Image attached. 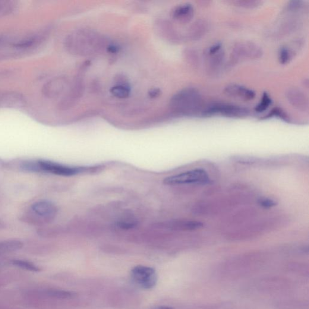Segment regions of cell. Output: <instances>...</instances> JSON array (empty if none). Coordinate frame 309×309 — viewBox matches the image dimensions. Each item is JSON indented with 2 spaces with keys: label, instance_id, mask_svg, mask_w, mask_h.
<instances>
[{
  "label": "cell",
  "instance_id": "obj_8",
  "mask_svg": "<svg viewBox=\"0 0 309 309\" xmlns=\"http://www.w3.org/2000/svg\"><path fill=\"white\" fill-rule=\"evenodd\" d=\"M40 171H44L60 176H72L84 171L83 168H72V167L60 165L48 161L37 162Z\"/></svg>",
  "mask_w": 309,
  "mask_h": 309
},
{
  "label": "cell",
  "instance_id": "obj_13",
  "mask_svg": "<svg viewBox=\"0 0 309 309\" xmlns=\"http://www.w3.org/2000/svg\"><path fill=\"white\" fill-rule=\"evenodd\" d=\"M32 209L37 215L45 218H52L56 213L54 205L46 201L37 202L33 205Z\"/></svg>",
  "mask_w": 309,
  "mask_h": 309
},
{
  "label": "cell",
  "instance_id": "obj_11",
  "mask_svg": "<svg viewBox=\"0 0 309 309\" xmlns=\"http://www.w3.org/2000/svg\"><path fill=\"white\" fill-rule=\"evenodd\" d=\"M67 81L65 78L59 77L53 79L43 87V93L49 98H55L61 95L67 87Z\"/></svg>",
  "mask_w": 309,
  "mask_h": 309
},
{
  "label": "cell",
  "instance_id": "obj_25",
  "mask_svg": "<svg viewBox=\"0 0 309 309\" xmlns=\"http://www.w3.org/2000/svg\"><path fill=\"white\" fill-rule=\"evenodd\" d=\"M302 2L301 1H292L289 3L288 9L289 11H299V9H301L302 6Z\"/></svg>",
  "mask_w": 309,
  "mask_h": 309
},
{
  "label": "cell",
  "instance_id": "obj_9",
  "mask_svg": "<svg viewBox=\"0 0 309 309\" xmlns=\"http://www.w3.org/2000/svg\"><path fill=\"white\" fill-rule=\"evenodd\" d=\"M286 99L296 109L301 112L308 111V100L301 90L296 87L289 88L286 91Z\"/></svg>",
  "mask_w": 309,
  "mask_h": 309
},
{
  "label": "cell",
  "instance_id": "obj_29",
  "mask_svg": "<svg viewBox=\"0 0 309 309\" xmlns=\"http://www.w3.org/2000/svg\"><path fill=\"white\" fill-rule=\"evenodd\" d=\"M156 309H173V308L171 307H170L162 306V307H157Z\"/></svg>",
  "mask_w": 309,
  "mask_h": 309
},
{
  "label": "cell",
  "instance_id": "obj_23",
  "mask_svg": "<svg viewBox=\"0 0 309 309\" xmlns=\"http://www.w3.org/2000/svg\"><path fill=\"white\" fill-rule=\"evenodd\" d=\"M231 3L237 7L244 9L257 8L263 3L261 1H251V0H239V1H233Z\"/></svg>",
  "mask_w": 309,
  "mask_h": 309
},
{
  "label": "cell",
  "instance_id": "obj_21",
  "mask_svg": "<svg viewBox=\"0 0 309 309\" xmlns=\"http://www.w3.org/2000/svg\"><path fill=\"white\" fill-rule=\"evenodd\" d=\"M293 53L288 47H283L280 49L278 54L279 61L280 64L285 65L291 61Z\"/></svg>",
  "mask_w": 309,
  "mask_h": 309
},
{
  "label": "cell",
  "instance_id": "obj_14",
  "mask_svg": "<svg viewBox=\"0 0 309 309\" xmlns=\"http://www.w3.org/2000/svg\"><path fill=\"white\" fill-rule=\"evenodd\" d=\"M24 103V98L20 94L12 92L0 93V107H20Z\"/></svg>",
  "mask_w": 309,
  "mask_h": 309
},
{
  "label": "cell",
  "instance_id": "obj_16",
  "mask_svg": "<svg viewBox=\"0 0 309 309\" xmlns=\"http://www.w3.org/2000/svg\"><path fill=\"white\" fill-rule=\"evenodd\" d=\"M207 29V25L204 21H197L191 27L190 31V36L193 40L200 38L206 33Z\"/></svg>",
  "mask_w": 309,
  "mask_h": 309
},
{
  "label": "cell",
  "instance_id": "obj_7",
  "mask_svg": "<svg viewBox=\"0 0 309 309\" xmlns=\"http://www.w3.org/2000/svg\"><path fill=\"white\" fill-rule=\"evenodd\" d=\"M207 68L211 73H219L225 62V52L222 45L216 43L207 49L206 53Z\"/></svg>",
  "mask_w": 309,
  "mask_h": 309
},
{
  "label": "cell",
  "instance_id": "obj_22",
  "mask_svg": "<svg viewBox=\"0 0 309 309\" xmlns=\"http://www.w3.org/2000/svg\"><path fill=\"white\" fill-rule=\"evenodd\" d=\"M44 294L50 297L59 299L70 298L72 296L70 292L59 289H47L44 291Z\"/></svg>",
  "mask_w": 309,
  "mask_h": 309
},
{
  "label": "cell",
  "instance_id": "obj_6",
  "mask_svg": "<svg viewBox=\"0 0 309 309\" xmlns=\"http://www.w3.org/2000/svg\"><path fill=\"white\" fill-rule=\"evenodd\" d=\"M131 277L135 283L145 289L153 288L157 282L156 271L150 267L135 266L131 271Z\"/></svg>",
  "mask_w": 309,
  "mask_h": 309
},
{
  "label": "cell",
  "instance_id": "obj_24",
  "mask_svg": "<svg viewBox=\"0 0 309 309\" xmlns=\"http://www.w3.org/2000/svg\"><path fill=\"white\" fill-rule=\"evenodd\" d=\"M270 118H277L284 120L285 121H288V116L287 115L286 113L283 111L281 108H276L271 111L269 114H267L264 119H267Z\"/></svg>",
  "mask_w": 309,
  "mask_h": 309
},
{
  "label": "cell",
  "instance_id": "obj_10",
  "mask_svg": "<svg viewBox=\"0 0 309 309\" xmlns=\"http://www.w3.org/2000/svg\"><path fill=\"white\" fill-rule=\"evenodd\" d=\"M224 93L232 98L244 100H252L255 97V91L242 85L232 84L225 88Z\"/></svg>",
  "mask_w": 309,
  "mask_h": 309
},
{
  "label": "cell",
  "instance_id": "obj_27",
  "mask_svg": "<svg viewBox=\"0 0 309 309\" xmlns=\"http://www.w3.org/2000/svg\"><path fill=\"white\" fill-rule=\"evenodd\" d=\"M118 225L119 227H121L122 228L125 229H130L132 228H134V227L136 225V223L133 222H120L118 223Z\"/></svg>",
  "mask_w": 309,
  "mask_h": 309
},
{
  "label": "cell",
  "instance_id": "obj_4",
  "mask_svg": "<svg viewBox=\"0 0 309 309\" xmlns=\"http://www.w3.org/2000/svg\"><path fill=\"white\" fill-rule=\"evenodd\" d=\"M263 55V50L259 46L247 41L236 43L233 47L232 58L234 63L244 60L259 59Z\"/></svg>",
  "mask_w": 309,
  "mask_h": 309
},
{
  "label": "cell",
  "instance_id": "obj_20",
  "mask_svg": "<svg viewBox=\"0 0 309 309\" xmlns=\"http://www.w3.org/2000/svg\"><path fill=\"white\" fill-rule=\"evenodd\" d=\"M12 264L21 269L31 271V272H39L41 271L40 268L36 264L26 260H15L12 261Z\"/></svg>",
  "mask_w": 309,
  "mask_h": 309
},
{
  "label": "cell",
  "instance_id": "obj_1",
  "mask_svg": "<svg viewBox=\"0 0 309 309\" xmlns=\"http://www.w3.org/2000/svg\"><path fill=\"white\" fill-rule=\"evenodd\" d=\"M203 106V98L199 91L193 88H185L172 97L170 106L172 111L184 115L198 112Z\"/></svg>",
  "mask_w": 309,
  "mask_h": 309
},
{
  "label": "cell",
  "instance_id": "obj_12",
  "mask_svg": "<svg viewBox=\"0 0 309 309\" xmlns=\"http://www.w3.org/2000/svg\"><path fill=\"white\" fill-rule=\"evenodd\" d=\"M194 7L188 3L176 6L172 12L173 20L181 24L188 23L194 18Z\"/></svg>",
  "mask_w": 309,
  "mask_h": 309
},
{
  "label": "cell",
  "instance_id": "obj_3",
  "mask_svg": "<svg viewBox=\"0 0 309 309\" xmlns=\"http://www.w3.org/2000/svg\"><path fill=\"white\" fill-rule=\"evenodd\" d=\"M210 181L209 175L203 169H197L170 176L164 180L167 185L207 184Z\"/></svg>",
  "mask_w": 309,
  "mask_h": 309
},
{
  "label": "cell",
  "instance_id": "obj_19",
  "mask_svg": "<svg viewBox=\"0 0 309 309\" xmlns=\"http://www.w3.org/2000/svg\"><path fill=\"white\" fill-rule=\"evenodd\" d=\"M17 5L14 1H0V18L11 14Z\"/></svg>",
  "mask_w": 309,
  "mask_h": 309
},
{
  "label": "cell",
  "instance_id": "obj_5",
  "mask_svg": "<svg viewBox=\"0 0 309 309\" xmlns=\"http://www.w3.org/2000/svg\"><path fill=\"white\" fill-rule=\"evenodd\" d=\"M248 113L249 110L244 107L225 103L214 104L208 107L203 112L205 116L220 115L229 118H242Z\"/></svg>",
  "mask_w": 309,
  "mask_h": 309
},
{
  "label": "cell",
  "instance_id": "obj_28",
  "mask_svg": "<svg viewBox=\"0 0 309 309\" xmlns=\"http://www.w3.org/2000/svg\"><path fill=\"white\" fill-rule=\"evenodd\" d=\"M149 96L153 99L156 98V97L160 95L161 91L159 89H157V88H154V89L149 91Z\"/></svg>",
  "mask_w": 309,
  "mask_h": 309
},
{
  "label": "cell",
  "instance_id": "obj_18",
  "mask_svg": "<svg viewBox=\"0 0 309 309\" xmlns=\"http://www.w3.org/2000/svg\"><path fill=\"white\" fill-rule=\"evenodd\" d=\"M272 99H271L269 94L266 92L264 93L260 103L255 107V111L258 113H261L266 111L269 108V107L272 105Z\"/></svg>",
  "mask_w": 309,
  "mask_h": 309
},
{
  "label": "cell",
  "instance_id": "obj_26",
  "mask_svg": "<svg viewBox=\"0 0 309 309\" xmlns=\"http://www.w3.org/2000/svg\"><path fill=\"white\" fill-rule=\"evenodd\" d=\"M259 204L261 206L265 208H270L276 206V204L275 201L267 198L261 199V200L259 201Z\"/></svg>",
  "mask_w": 309,
  "mask_h": 309
},
{
  "label": "cell",
  "instance_id": "obj_2",
  "mask_svg": "<svg viewBox=\"0 0 309 309\" xmlns=\"http://www.w3.org/2000/svg\"><path fill=\"white\" fill-rule=\"evenodd\" d=\"M69 52L78 55H87L96 51L102 45V40L91 31H81L69 36L65 42Z\"/></svg>",
  "mask_w": 309,
  "mask_h": 309
},
{
  "label": "cell",
  "instance_id": "obj_17",
  "mask_svg": "<svg viewBox=\"0 0 309 309\" xmlns=\"http://www.w3.org/2000/svg\"><path fill=\"white\" fill-rule=\"evenodd\" d=\"M23 247V244L20 241H11L0 243V254L15 251Z\"/></svg>",
  "mask_w": 309,
  "mask_h": 309
},
{
  "label": "cell",
  "instance_id": "obj_15",
  "mask_svg": "<svg viewBox=\"0 0 309 309\" xmlns=\"http://www.w3.org/2000/svg\"><path fill=\"white\" fill-rule=\"evenodd\" d=\"M121 79V80L118 79V83L111 88L110 93L119 99L127 98L130 95L131 88L124 76Z\"/></svg>",
  "mask_w": 309,
  "mask_h": 309
}]
</instances>
